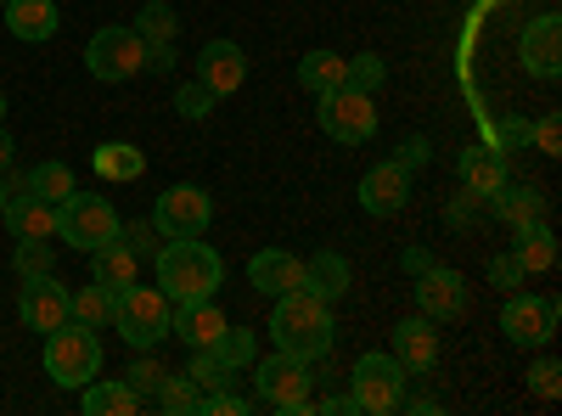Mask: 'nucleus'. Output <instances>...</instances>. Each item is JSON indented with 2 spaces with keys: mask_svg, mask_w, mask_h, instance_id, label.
<instances>
[{
  "mask_svg": "<svg viewBox=\"0 0 562 416\" xmlns=\"http://www.w3.org/2000/svg\"><path fill=\"white\" fill-rule=\"evenodd\" d=\"M333 304L315 299V293H281L276 299V315H270V338L281 355H299V360H326L333 349Z\"/></svg>",
  "mask_w": 562,
  "mask_h": 416,
  "instance_id": "obj_1",
  "label": "nucleus"
},
{
  "mask_svg": "<svg viewBox=\"0 0 562 416\" xmlns=\"http://www.w3.org/2000/svg\"><path fill=\"white\" fill-rule=\"evenodd\" d=\"M153 259H158V288H164L175 304H186V299H214V288L225 282V265H220V254H214L203 237L169 243V248H158Z\"/></svg>",
  "mask_w": 562,
  "mask_h": 416,
  "instance_id": "obj_2",
  "label": "nucleus"
},
{
  "mask_svg": "<svg viewBox=\"0 0 562 416\" xmlns=\"http://www.w3.org/2000/svg\"><path fill=\"white\" fill-rule=\"evenodd\" d=\"M169 321H175V299L164 293V288H119L113 293V327H119V338L124 344H135V349H153V344H164L169 338Z\"/></svg>",
  "mask_w": 562,
  "mask_h": 416,
  "instance_id": "obj_3",
  "label": "nucleus"
},
{
  "mask_svg": "<svg viewBox=\"0 0 562 416\" xmlns=\"http://www.w3.org/2000/svg\"><path fill=\"white\" fill-rule=\"evenodd\" d=\"M102 372V344L79 321H63L57 333H45V378L57 389H85Z\"/></svg>",
  "mask_w": 562,
  "mask_h": 416,
  "instance_id": "obj_4",
  "label": "nucleus"
},
{
  "mask_svg": "<svg viewBox=\"0 0 562 416\" xmlns=\"http://www.w3.org/2000/svg\"><path fill=\"white\" fill-rule=\"evenodd\" d=\"M119 209L108 203V198H90V192H68L63 203H57V237L63 243H74L79 254H97L102 243H113L119 237Z\"/></svg>",
  "mask_w": 562,
  "mask_h": 416,
  "instance_id": "obj_5",
  "label": "nucleus"
},
{
  "mask_svg": "<svg viewBox=\"0 0 562 416\" xmlns=\"http://www.w3.org/2000/svg\"><path fill=\"white\" fill-rule=\"evenodd\" d=\"M349 400H355V411H366V416L400 411V405H405V366H400L394 355H383V349L360 355L355 372H349Z\"/></svg>",
  "mask_w": 562,
  "mask_h": 416,
  "instance_id": "obj_6",
  "label": "nucleus"
},
{
  "mask_svg": "<svg viewBox=\"0 0 562 416\" xmlns=\"http://www.w3.org/2000/svg\"><path fill=\"white\" fill-rule=\"evenodd\" d=\"M254 383H259V400L270 405V411H281V416H310L315 411V400H310V360H299V355H270V360H259L254 366Z\"/></svg>",
  "mask_w": 562,
  "mask_h": 416,
  "instance_id": "obj_7",
  "label": "nucleus"
},
{
  "mask_svg": "<svg viewBox=\"0 0 562 416\" xmlns=\"http://www.w3.org/2000/svg\"><path fill=\"white\" fill-rule=\"evenodd\" d=\"M85 68L102 85H124V79H135L140 68H147V40H140L135 29H119V23L97 29L90 45H85Z\"/></svg>",
  "mask_w": 562,
  "mask_h": 416,
  "instance_id": "obj_8",
  "label": "nucleus"
},
{
  "mask_svg": "<svg viewBox=\"0 0 562 416\" xmlns=\"http://www.w3.org/2000/svg\"><path fill=\"white\" fill-rule=\"evenodd\" d=\"M315 119H321V130L333 135V142H344V147H360V142H371V135H378V102H371L366 90H349V85L326 90L321 108H315Z\"/></svg>",
  "mask_w": 562,
  "mask_h": 416,
  "instance_id": "obj_9",
  "label": "nucleus"
},
{
  "mask_svg": "<svg viewBox=\"0 0 562 416\" xmlns=\"http://www.w3.org/2000/svg\"><path fill=\"white\" fill-rule=\"evenodd\" d=\"M209 220H214V203H209L203 187H169V192H158V203H153V231H158L164 243L203 237Z\"/></svg>",
  "mask_w": 562,
  "mask_h": 416,
  "instance_id": "obj_10",
  "label": "nucleus"
},
{
  "mask_svg": "<svg viewBox=\"0 0 562 416\" xmlns=\"http://www.w3.org/2000/svg\"><path fill=\"white\" fill-rule=\"evenodd\" d=\"M557 321H562V304H557V299L512 293V299H506V310H501V333H506L512 344H518V349H540V344H551Z\"/></svg>",
  "mask_w": 562,
  "mask_h": 416,
  "instance_id": "obj_11",
  "label": "nucleus"
},
{
  "mask_svg": "<svg viewBox=\"0 0 562 416\" xmlns=\"http://www.w3.org/2000/svg\"><path fill=\"white\" fill-rule=\"evenodd\" d=\"M18 315L29 333H57L68 315V288L57 282V276H23V293H18Z\"/></svg>",
  "mask_w": 562,
  "mask_h": 416,
  "instance_id": "obj_12",
  "label": "nucleus"
},
{
  "mask_svg": "<svg viewBox=\"0 0 562 416\" xmlns=\"http://www.w3.org/2000/svg\"><path fill=\"white\" fill-rule=\"evenodd\" d=\"M198 85L214 90V102H220V97H237V90L248 85L243 45H237V40H209L203 52H198Z\"/></svg>",
  "mask_w": 562,
  "mask_h": 416,
  "instance_id": "obj_13",
  "label": "nucleus"
},
{
  "mask_svg": "<svg viewBox=\"0 0 562 416\" xmlns=\"http://www.w3.org/2000/svg\"><path fill=\"white\" fill-rule=\"evenodd\" d=\"M416 310L428 315V321H456L467 310V282H461V270L450 265H428L416 276Z\"/></svg>",
  "mask_w": 562,
  "mask_h": 416,
  "instance_id": "obj_14",
  "label": "nucleus"
},
{
  "mask_svg": "<svg viewBox=\"0 0 562 416\" xmlns=\"http://www.w3.org/2000/svg\"><path fill=\"white\" fill-rule=\"evenodd\" d=\"M411 203V169L405 164H371L366 169V180H360V209L366 214H378V220H389V214H400Z\"/></svg>",
  "mask_w": 562,
  "mask_h": 416,
  "instance_id": "obj_15",
  "label": "nucleus"
},
{
  "mask_svg": "<svg viewBox=\"0 0 562 416\" xmlns=\"http://www.w3.org/2000/svg\"><path fill=\"white\" fill-rule=\"evenodd\" d=\"M411 378H422V372H434L439 366V321H428V315H411V321H400L394 327V349H389Z\"/></svg>",
  "mask_w": 562,
  "mask_h": 416,
  "instance_id": "obj_16",
  "label": "nucleus"
},
{
  "mask_svg": "<svg viewBox=\"0 0 562 416\" xmlns=\"http://www.w3.org/2000/svg\"><path fill=\"white\" fill-rule=\"evenodd\" d=\"M518 57L535 79H557L562 68V18L557 12H540L529 29H524V45H518Z\"/></svg>",
  "mask_w": 562,
  "mask_h": 416,
  "instance_id": "obj_17",
  "label": "nucleus"
},
{
  "mask_svg": "<svg viewBox=\"0 0 562 416\" xmlns=\"http://www.w3.org/2000/svg\"><path fill=\"white\" fill-rule=\"evenodd\" d=\"M225 327H231V321L220 315L214 299H186V304H175V321H169V333H175L186 349H214Z\"/></svg>",
  "mask_w": 562,
  "mask_h": 416,
  "instance_id": "obj_18",
  "label": "nucleus"
},
{
  "mask_svg": "<svg viewBox=\"0 0 562 416\" xmlns=\"http://www.w3.org/2000/svg\"><path fill=\"white\" fill-rule=\"evenodd\" d=\"M7 231L18 243H52L57 237V203H45V198H34V192H18V198H7Z\"/></svg>",
  "mask_w": 562,
  "mask_h": 416,
  "instance_id": "obj_19",
  "label": "nucleus"
},
{
  "mask_svg": "<svg viewBox=\"0 0 562 416\" xmlns=\"http://www.w3.org/2000/svg\"><path fill=\"white\" fill-rule=\"evenodd\" d=\"M248 282H254L259 293H270V299L299 293V288H304V259H293L288 248H265V254L248 259Z\"/></svg>",
  "mask_w": 562,
  "mask_h": 416,
  "instance_id": "obj_20",
  "label": "nucleus"
},
{
  "mask_svg": "<svg viewBox=\"0 0 562 416\" xmlns=\"http://www.w3.org/2000/svg\"><path fill=\"white\" fill-rule=\"evenodd\" d=\"M456 175H461V192L484 203L501 180H506V153H501V147H467V153L456 158Z\"/></svg>",
  "mask_w": 562,
  "mask_h": 416,
  "instance_id": "obj_21",
  "label": "nucleus"
},
{
  "mask_svg": "<svg viewBox=\"0 0 562 416\" xmlns=\"http://www.w3.org/2000/svg\"><path fill=\"white\" fill-rule=\"evenodd\" d=\"M512 259L524 265V276H540L557 265V237H551V225L546 220H524V225H512Z\"/></svg>",
  "mask_w": 562,
  "mask_h": 416,
  "instance_id": "obj_22",
  "label": "nucleus"
},
{
  "mask_svg": "<svg viewBox=\"0 0 562 416\" xmlns=\"http://www.w3.org/2000/svg\"><path fill=\"white\" fill-rule=\"evenodd\" d=\"M57 0H7V29L18 34V40H52L57 34Z\"/></svg>",
  "mask_w": 562,
  "mask_h": 416,
  "instance_id": "obj_23",
  "label": "nucleus"
},
{
  "mask_svg": "<svg viewBox=\"0 0 562 416\" xmlns=\"http://www.w3.org/2000/svg\"><path fill=\"white\" fill-rule=\"evenodd\" d=\"M304 293H315V299H326V304H338L344 293H349V259L344 254H315L310 265H304Z\"/></svg>",
  "mask_w": 562,
  "mask_h": 416,
  "instance_id": "obj_24",
  "label": "nucleus"
},
{
  "mask_svg": "<svg viewBox=\"0 0 562 416\" xmlns=\"http://www.w3.org/2000/svg\"><path fill=\"white\" fill-rule=\"evenodd\" d=\"M484 203H490V214L506 220V225H524V220H540V214H546L540 187H512V180H501V187H495Z\"/></svg>",
  "mask_w": 562,
  "mask_h": 416,
  "instance_id": "obj_25",
  "label": "nucleus"
},
{
  "mask_svg": "<svg viewBox=\"0 0 562 416\" xmlns=\"http://www.w3.org/2000/svg\"><path fill=\"white\" fill-rule=\"evenodd\" d=\"M135 270H140V259H135L119 237H113V243H102L97 254H90V282H102V288H113V293L135 282Z\"/></svg>",
  "mask_w": 562,
  "mask_h": 416,
  "instance_id": "obj_26",
  "label": "nucleus"
},
{
  "mask_svg": "<svg viewBox=\"0 0 562 416\" xmlns=\"http://www.w3.org/2000/svg\"><path fill=\"white\" fill-rule=\"evenodd\" d=\"M79 405H85V416H130V411L140 405V394H135L130 383H102V378H90V383L79 389Z\"/></svg>",
  "mask_w": 562,
  "mask_h": 416,
  "instance_id": "obj_27",
  "label": "nucleus"
},
{
  "mask_svg": "<svg viewBox=\"0 0 562 416\" xmlns=\"http://www.w3.org/2000/svg\"><path fill=\"white\" fill-rule=\"evenodd\" d=\"M68 315L79 321V327H90V333H102V327H113V288H102V282H90V288L68 293Z\"/></svg>",
  "mask_w": 562,
  "mask_h": 416,
  "instance_id": "obj_28",
  "label": "nucleus"
},
{
  "mask_svg": "<svg viewBox=\"0 0 562 416\" xmlns=\"http://www.w3.org/2000/svg\"><path fill=\"white\" fill-rule=\"evenodd\" d=\"M344 74H349V57H338V52H304V63H299V85L315 90V97L338 90Z\"/></svg>",
  "mask_w": 562,
  "mask_h": 416,
  "instance_id": "obj_29",
  "label": "nucleus"
},
{
  "mask_svg": "<svg viewBox=\"0 0 562 416\" xmlns=\"http://www.w3.org/2000/svg\"><path fill=\"white\" fill-rule=\"evenodd\" d=\"M97 175H108V180H140V175H147V158H140V147H130V142H102L97 147Z\"/></svg>",
  "mask_w": 562,
  "mask_h": 416,
  "instance_id": "obj_30",
  "label": "nucleus"
},
{
  "mask_svg": "<svg viewBox=\"0 0 562 416\" xmlns=\"http://www.w3.org/2000/svg\"><path fill=\"white\" fill-rule=\"evenodd\" d=\"M140 40H147V45H169L175 40V29H180V18H175V7H169V0H147V7H140L135 12V23H130Z\"/></svg>",
  "mask_w": 562,
  "mask_h": 416,
  "instance_id": "obj_31",
  "label": "nucleus"
},
{
  "mask_svg": "<svg viewBox=\"0 0 562 416\" xmlns=\"http://www.w3.org/2000/svg\"><path fill=\"white\" fill-rule=\"evenodd\" d=\"M29 192L45 198V203H63V198L74 192V169L57 164V158H52V164H34V169H29Z\"/></svg>",
  "mask_w": 562,
  "mask_h": 416,
  "instance_id": "obj_32",
  "label": "nucleus"
},
{
  "mask_svg": "<svg viewBox=\"0 0 562 416\" xmlns=\"http://www.w3.org/2000/svg\"><path fill=\"white\" fill-rule=\"evenodd\" d=\"M198 400H203V389H198L192 378H186V372L158 383V405H164L169 416H192V411H198Z\"/></svg>",
  "mask_w": 562,
  "mask_h": 416,
  "instance_id": "obj_33",
  "label": "nucleus"
},
{
  "mask_svg": "<svg viewBox=\"0 0 562 416\" xmlns=\"http://www.w3.org/2000/svg\"><path fill=\"white\" fill-rule=\"evenodd\" d=\"M383 79H389V68H383V57H378V52L349 57V74H344V85H349V90H366V97H378Z\"/></svg>",
  "mask_w": 562,
  "mask_h": 416,
  "instance_id": "obj_34",
  "label": "nucleus"
},
{
  "mask_svg": "<svg viewBox=\"0 0 562 416\" xmlns=\"http://www.w3.org/2000/svg\"><path fill=\"white\" fill-rule=\"evenodd\" d=\"M214 355H220L225 372H243V366H254V333L225 327V333H220V344H214Z\"/></svg>",
  "mask_w": 562,
  "mask_h": 416,
  "instance_id": "obj_35",
  "label": "nucleus"
},
{
  "mask_svg": "<svg viewBox=\"0 0 562 416\" xmlns=\"http://www.w3.org/2000/svg\"><path fill=\"white\" fill-rule=\"evenodd\" d=\"M119 243H124V248H130L135 259H153L164 237L153 231V220H130V225H119Z\"/></svg>",
  "mask_w": 562,
  "mask_h": 416,
  "instance_id": "obj_36",
  "label": "nucleus"
},
{
  "mask_svg": "<svg viewBox=\"0 0 562 416\" xmlns=\"http://www.w3.org/2000/svg\"><path fill=\"white\" fill-rule=\"evenodd\" d=\"M186 378H192V383L209 394V389H225V366H220L214 349H192V366H186Z\"/></svg>",
  "mask_w": 562,
  "mask_h": 416,
  "instance_id": "obj_37",
  "label": "nucleus"
},
{
  "mask_svg": "<svg viewBox=\"0 0 562 416\" xmlns=\"http://www.w3.org/2000/svg\"><path fill=\"white\" fill-rule=\"evenodd\" d=\"M175 108H180V119H209V113H214V90L192 79V85L175 90Z\"/></svg>",
  "mask_w": 562,
  "mask_h": 416,
  "instance_id": "obj_38",
  "label": "nucleus"
},
{
  "mask_svg": "<svg viewBox=\"0 0 562 416\" xmlns=\"http://www.w3.org/2000/svg\"><path fill=\"white\" fill-rule=\"evenodd\" d=\"M164 378H169V372H164L158 360H147V349H140V360L124 372V383H130L135 394H158V383H164Z\"/></svg>",
  "mask_w": 562,
  "mask_h": 416,
  "instance_id": "obj_39",
  "label": "nucleus"
},
{
  "mask_svg": "<svg viewBox=\"0 0 562 416\" xmlns=\"http://www.w3.org/2000/svg\"><path fill=\"white\" fill-rule=\"evenodd\" d=\"M198 411H203V416H248V411H254V400L225 394V389H209V394L198 400Z\"/></svg>",
  "mask_w": 562,
  "mask_h": 416,
  "instance_id": "obj_40",
  "label": "nucleus"
},
{
  "mask_svg": "<svg viewBox=\"0 0 562 416\" xmlns=\"http://www.w3.org/2000/svg\"><path fill=\"white\" fill-rule=\"evenodd\" d=\"M529 389H535L540 400H557V394H562V366H557L551 355L529 366Z\"/></svg>",
  "mask_w": 562,
  "mask_h": 416,
  "instance_id": "obj_41",
  "label": "nucleus"
},
{
  "mask_svg": "<svg viewBox=\"0 0 562 416\" xmlns=\"http://www.w3.org/2000/svg\"><path fill=\"white\" fill-rule=\"evenodd\" d=\"M18 276H52V243H18Z\"/></svg>",
  "mask_w": 562,
  "mask_h": 416,
  "instance_id": "obj_42",
  "label": "nucleus"
},
{
  "mask_svg": "<svg viewBox=\"0 0 562 416\" xmlns=\"http://www.w3.org/2000/svg\"><path fill=\"white\" fill-rule=\"evenodd\" d=\"M529 142H535L546 158H557V153H562V124H557V113H551V119H540V124H529Z\"/></svg>",
  "mask_w": 562,
  "mask_h": 416,
  "instance_id": "obj_43",
  "label": "nucleus"
},
{
  "mask_svg": "<svg viewBox=\"0 0 562 416\" xmlns=\"http://www.w3.org/2000/svg\"><path fill=\"white\" fill-rule=\"evenodd\" d=\"M490 282H495V288H524V265L512 259V254H495V259H490Z\"/></svg>",
  "mask_w": 562,
  "mask_h": 416,
  "instance_id": "obj_44",
  "label": "nucleus"
},
{
  "mask_svg": "<svg viewBox=\"0 0 562 416\" xmlns=\"http://www.w3.org/2000/svg\"><path fill=\"white\" fill-rule=\"evenodd\" d=\"M175 63H180V57H175V40H169V45H147V68H140V74L169 79V74H175Z\"/></svg>",
  "mask_w": 562,
  "mask_h": 416,
  "instance_id": "obj_45",
  "label": "nucleus"
},
{
  "mask_svg": "<svg viewBox=\"0 0 562 416\" xmlns=\"http://www.w3.org/2000/svg\"><path fill=\"white\" fill-rule=\"evenodd\" d=\"M394 164H405V169H416V164H428V142H422V135H411V142L394 153Z\"/></svg>",
  "mask_w": 562,
  "mask_h": 416,
  "instance_id": "obj_46",
  "label": "nucleus"
},
{
  "mask_svg": "<svg viewBox=\"0 0 562 416\" xmlns=\"http://www.w3.org/2000/svg\"><path fill=\"white\" fill-rule=\"evenodd\" d=\"M501 142H506V147H518V142H529V124H524V119H506V130H501ZM506 147H501V153H506Z\"/></svg>",
  "mask_w": 562,
  "mask_h": 416,
  "instance_id": "obj_47",
  "label": "nucleus"
},
{
  "mask_svg": "<svg viewBox=\"0 0 562 416\" xmlns=\"http://www.w3.org/2000/svg\"><path fill=\"white\" fill-rule=\"evenodd\" d=\"M400 265H405L411 276H422V270L434 265V254H428V248H405V259H400Z\"/></svg>",
  "mask_w": 562,
  "mask_h": 416,
  "instance_id": "obj_48",
  "label": "nucleus"
},
{
  "mask_svg": "<svg viewBox=\"0 0 562 416\" xmlns=\"http://www.w3.org/2000/svg\"><path fill=\"white\" fill-rule=\"evenodd\" d=\"M315 411H333V416H338V411H355V400H349V394H333V400H321Z\"/></svg>",
  "mask_w": 562,
  "mask_h": 416,
  "instance_id": "obj_49",
  "label": "nucleus"
},
{
  "mask_svg": "<svg viewBox=\"0 0 562 416\" xmlns=\"http://www.w3.org/2000/svg\"><path fill=\"white\" fill-rule=\"evenodd\" d=\"M12 153H18V147H12V135H7V130H0V175H7V169H12Z\"/></svg>",
  "mask_w": 562,
  "mask_h": 416,
  "instance_id": "obj_50",
  "label": "nucleus"
},
{
  "mask_svg": "<svg viewBox=\"0 0 562 416\" xmlns=\"http://www.w3.org/2000/svg\"><path fill=\"white\" fill-rule=\"evenodd\" d=\"M0 214H7V180H0Z\"/></svg>",
  "mask_w": 562,
  "mask_h": 416,
  "instance_id": "obj_51",
  "label": "nucleus"
},
{
  "mask_svg": "<svg viewBox=\"0 0 562 416\" xmlns=\"http://www.w3.org/2000/svg\"><path fill=\"white\" fill-rule=\"evenodd\" d=\"M0 119H7V90H0Z\"/></svg>",
  "mask_w": 562,
  "mask_h": 416,
  "instance_id": "obj_52",
  "label": "nucleus"
},
{
  "mask_svg": "<svg viewBox=\"0 0 562 416\" xmlns=\"http://www.w3.org/2000/svg\"><path fill=\"white\" fill-rule=\"evenodd\" d=\"M0 7H7V0H0Z\"/></svg>",
  "mask_w": 562,
  "mask_h": 416,
  "instance_id": "obj_53",
  "label": "nucleus"
}]
</instances>
